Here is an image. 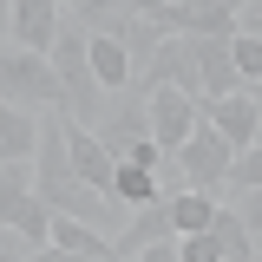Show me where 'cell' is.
I'll return each instance as SVG.
<instances>
[{
	"label": "cell",
	"mask_w": 262,
	"mask_h": 262,
	"mask_svg": "<svg viewBox=\"0 0 262 262\" xmlns=\"http://www.w3.org/2000/svg\"><path fill=\"white\" fill-rule=\"evenodd\" d=\"M27 256H33V243L20 236V229H7V223H0V262H27Z\"/></svg>",
	"instance_id": "20"
},
{
	"label": "cell",
	"mask_w": 262,
	"mask_h": 262,
	"mask_svg": "<svg viewBox=\"0 0 262 262\" xmlns=\"http://www.w3.org/2000/svg\"><path fill=\"white\" fill-rule=\"evenodd\" d=\"M0 105H20V112H66L59 72L39 53H20V46H0Z\"/></svg>",
	"instance_id": "1"
},
{
	"label": "cell",
	"mask_w": 262,
	"mask_h": 262,
	"mask_svg": "<svg viewBox=\"0 0 262 262\" xmlns=\"http://www.w3.org/2000/svg\"><path fill=\"white\" fill-rule=\"evenodd\" d=\"M53 249H66V256H118V236L85 229V223H72V216H53Z\"/></svg>",
	"instance_id": "13"
},
{
	"label": "cell",
	"mask_w": 262,
	"mask_h": 262,
	"mask_svg": "<svg viewBox=\"0 0 262 262\" xmlns=\"http://www.w3.org/2000/svg\"><path fill=\"white\" fill-rule=\"evenodd\" d=\"M66 151H72V170H79V184L85 190H98V196H112V177H118V158L98 144V131H66Z\"/></svg>",
	"instance_id": "9"
},
{
	"label": "cell",
	"mask_w": 262,
	"mask_h": 262,
	"mask_svg": "<svg viewBox=\"0 0 262 262\" xmlns=\"http://www.w3.org/2000/svg\"><path fill=\"white\" fill-rule=\"evenodd\" d=\"M203 131V98H184V92H151V138H158L164 158H177Z\"/></svg>",
	"instance_id": "5"
},
{
	"label": "cell",
	"mask_w": 262,
	"mask_h": 262,
	"mask_svg": "<svg viewBox=\"0 0 262 262\" xmlns=\"http://www.w3.org/2000/svg\"><path fill=\"white\" fill-rule=\"evenodd\" d=\"M112 203L118 210H151V203H164V184H158V170H131V164H118V177H112Z\"/></svg>",
	"instance_id": "12"
},
{
	"label": "cell",
	"mask_w": 262,
	"mask_h": 262,
	"mask_svg": "<svg viewBox=\"0 0 262 262\" xmlns=\"http://www.w3.org/2000/svg\"><path fill=\"white\" fill-rule=\"evenodd\" d=\"M177 256L184 262H223V249H216V236H177Z\"/></svg>",
	"instance_id": "18"
},
{
	"label": "cell",
	"mask_w": 262,
	"mask_h": 262,
	"mask_svg": "<svg viewBox=\"0 0 262 262\" xmlns=\"http://www.w3.org/2000/svg\"><path fill=\"white\" fill-rule=\"evenodd\" d=\"M203 125H210V131H223L236 158H243V151H256V144H262V125H256V92L210 98V105H203Z\"/></svg>",
	"instance_id": "6"
},
{
	"label": "cell",
	"mask_w": 262,
	"mask_h": 262,
	"mask_svg": "<svg viewBox=\"0 0 262 262\" xmlns=\"http://www.w3.org/2000/svg\"><path fill=\"white\" fill-rule=\"evenodd\" d=\"M256 262H262V256H256Z\"/></svg>",
	"instance_id": "26"
},
{
	"label": "cell",
	"mask_w": 262,
	"mask_h": 262,
	"mask_svg": "<svg viewBox=\"0 0 262 262\" xmlns=\"http://www.w3.org/2000/svg\"><path fill=\"white\" fill-rule=\"evenodd\" d=\"M256 98H262V92H256Z\"/></svg>",
	"instance_id": "25"
},
{
	"label": "cell",
	"mask_w": 262,
	"mask_h": 262,
	"mask_svg": "<svg viewBox=\"0 0 262 262\" xmlns=\"http://www.w3.org/2000/svg\"><path fill=\"white\" fill-rule=\"evenodd\" d=\"M229 210H236V216H243V229L262 243V190H236V196H229Z\"/></svg>",
	"instance_id": "17"
},
{
	"label": "cell",
	"mask_w": 262,
	"mask_h": 262,
	"mask_svg": "<svg viewBox=\"0 0 262 262\" xmlns=\"http://www.w3.org/2000/svg\"><path fill=\"white\" fill-rule=\"evenodd\" d=\"M0 46H13V0H0Z\"/></svg>",
	"instance_id": "22"
},
{
	"label": "cell",
	"mask_w": 262,
	"mask_h": 262,
	"mask_svg": "<svg viewBox=\"0 0 262 262\" xmlns=\"http://www.w3.org/2000/svg\"><path fill=\"white\" fill-rule=\"evenodd\" d=\"M170 216H177V236H210V223H216V196L177 190V196H170Z\"/></svg>",
	"instance_id": "14"
},
{
	"label": "cell",
	"mask_w": 262,
	"mask_h": 262,
	"mask_svg": "<svg viewBox=\"0 0 262 262\" xmlns=\"http://www.w3.org/2000/svg\"><path fill=\"white\" fill-rule=\"evenodd\" d=\"M236 190H262V144L236 158V170H229V196H236Z\"/></svg>",
	"instance_id": "16"
},
{
	"label": "cell",
	"mask_w": 262,
	"mask_h": 262,
	"mask_svg": "<svg viewBox=\"0 0 262 262\" xmlns=\"http://www.w3.org/2000/svg\"><path fill=\"white\" fill-rule=\"evenodd\" d=\"M138 262H184V256H177V243H158V249H144Z\"/></svg>",
	"instance_id": "21"
},
{
	"label": "cell",
	"mask_w": 262,
	"mask_h": 262,
	"mask_svg": "<svg viewBox=\"0 0 262 262\" xmlns=\"http://www.w3.org/2000/svg\"><path fill=\"white\" fill-rule=\"evenodd\" d=\"M256 125H262V98H256Z\"/></svg>",
	"instance_id": "24"
},
{
	"label": "cell",
	"mask_w": 262,
	"mask_h": 262,
	"mask_svg": "<svg viewBox=\"0 0 262 262\" xmlns=\"http://www.w3.org/2000/svg\"><path fill=\"white\" fill-rule=\"evenodd\" d=\"M39 158V112L0 105V164H33Z\"/></svg>",
	"instance_id": "11"
},
{
	"label": "cell",
	"mask_w": 262,
	"mask_h": 262,
	"mask_svg": "<svg viewBox=\"0 0 262 262\" xmlns=\"http://www.w3.org/2000/svg\"><path fill=\"white\" fill-rule=\"evenodd\" d=\"M229 53H236V79L249 85V92H262V39H229Z\"/></svg>",
	"instance_id": "15"
},
{
	"label": "cell",
	"mask_w": 262,
	"mask_h": 262,
	"mask_svg": "<svg viewBox=\"0 0 262 262\" xmlns=\"http://www.w3.org/2000/svg\"><path fill=\"white\" fill-rule=\"evenodd\" d=\"M27 262H72V256H66V249H53V243H46V249H33Z\"/></svg>",
	"instance_id": "23"
},
{
	"label": "cell",
	"mask_w": 262,
	"mask_h": 262,
	"mask_svg": "<svg viewBox=\"0 0 262 262\" xmlns=\"http://www.w3.org/2000/svg\"><path fill=\"white\" fill-rule=\"evenodd\" d=\"M144 138H151V92H144V85H131V92H118L112 105H105L98 144L125 164V158H131V144H144ZM151 144H158V138H151Z\"/></svg>",
	"instance_id": "3"
},
{
	"label": "cell",
	"mask_w": 262,
	"mask_h": 262,
	"mask_svg": "<svg viewBox=\"0 0 262 262\" xmlns=\"http://www.w3.org/2000/svg\"><path fill=\"white\" fill-rule=\"evenodd\" d=\"M236 33L243 39H262V0H236Z\"/></svg>",
	"instance_id": "19"
},
{
	"label": "cell",
	"mask_w": 262,
	"mask_h": 262,
	"mask_svg": "<svg viewBox=\"0 0 262 262\" xmlns=\"http://www.w3.org/2000/svg\"><path fill=\"white\" fill-rule=\"evenodd\" d=\"M177 164H184V190H203V196H216V203H229V170H236V151H229L223 131L203 125L190 144L177 151Z\"/></svg>",
	"instance_id": "2"
},
{
	"label": "cell",
	"mask_w": 262,
	"mask_h": 262,
	"mask_svg": "<svg viewBox=\"0 0 262 262\" xmlns=\"http://www.w3.org/2000/svg\"><path fill=\"white\" fill-rule=\"evenodd\" d=\"M59 20H66L59 0H13V46L53 59V46H59Z\"/></svg>",
	"instance_id": "7"
},
{
	"label": "cell",
	"mask_w": 262,
	"mask_h": 262,
	"mask_svg": "<svg viewBox=\"0 0 262 262\" xmlns=\"http://www.w3.org/2000/svg\"><path fill=\"white\" fill-rule=\"evenodd\" d=\"M144 92H184V98H203V72H196V39H164L158 59L138 72Z\"/></svg>",
	"instance_id": "4"
},
{
	"label": "cell",
	"mask_w": 262,
	"mask_h": 262,
	"mask_svg": "<svg viewBox=\"0 0 262 262\" xmlns=\"http://www.w3.org/2000/svg\"><path fill=\"white\" fill-rule=\"evenodd\" d=\"M158 243H177V216H170V196L151 203V210H131L125 216V236H118V256L138 262L144 249H158Z\"/></svg>",
	"instance_id": "8"
},
{
	"label": "cell",
	"mask_w": 262,
	"mask_h": 262,
	"mask_svg": "<svg viewBox=\"0 0 262 262\" xmlns=\"http://www.w3.org/2000/svg\"><path fill=\"white\" fill-rule=\"evenodd\" d=\"M196 72H203V105H210V98H229V92H249V85L236 79L229 39H196Z\"/></svg>",
	"instance_id": "10"
}]
</instances>
